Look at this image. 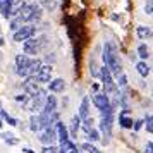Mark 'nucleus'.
<instances>
[{"label":"nucleus","mask_w":153,"mask_h":153,"mask_svg":"<svg viewBox=\"0 0 153 153\" xmlns=\"http://www.w3.org/2000/svg\"><path fill=\"white\" fill-rule=\"evenodd\" d=\"M86 134H88V139H90L91 143H93V141H98V139H100V132L97 131V129H95V127H91L90 131L86 132Z\"/></svg>","instance_id":"nucleus-31"},{"label":"nucleus","mask_w":153,"mask_h":153,"mask_svg":"<svg viewBox=\"0 0 153 153\" xmlns=\"http://www.w3.org/2000/svg\"><path fill=\"white\" fill-rule=\"evenodd\" d=\"M17 17L22 22H29V21H40L42 19V7L38 4H24V7L19 10Z\"/></svg>","instance_id":"nucleus-2"},{"label":"nucleus","mask_w":153,"mask_h":153,"mask_svg":"<svg viewBox=\"0 0 153 153\" xmlns=\"http://www.w3.org/2000/svg\"><path fill=\"white\" fill-rule=\"evenodd\" d=\"M22 88H24V91H26V95H28V97H35V95L40 93V86H38V83L35 81V77H29V76L24 77Z\"/></svg>","instance_id":"nucleus-7"},{"label":"nucleus","mask_w":153,"mask_h":153,"mask_svg":"<svg viewBox=\"0 0 153 153\" xmlns=\"http://www.w3.org/2000/svg\"><path fill=\"white\" fill-rule=\"evenodd\" d=\"M0 12L4 19H10V0H0Z\"/></svg>","instance_id":"nucleus-22"},{"label":"nucleus","mask_w":153,"mask_h":153,"mask_svg":"<svg viewBox=\"0 0 153 153\" xmlns=\"http://www.w3.org/2000/svg\"><path fill=\"white\" fill-rule=\"evenodd\" d=\"M102 59H103L105 65L108 67L110 74H114V76L122 74V64H120L117 47H115V43H114V42H107L103 45V53H102Z\"/></svg>","instance_id":"nucleus-1"},{"label":"nucleus","mask_w":153,"mask_h":153,"mask_svg":"<svg viewBox=\"0 0 153 153\" xmlns=\"http://www.w3.org/2000/svg\"><path fill=\"white\" fill-rule=\"evenodd\" d=\"M42 153H57V146L55 145H45Z\"/></svg>","instance_id":"nucleus-34"},{"label":"nucleus","mask_w":153,"mask_h":153,"mask_svg":"<svg viewBox=\"0 0 153 153\" xmlns=\"http://www.w3.org/2000/svg\"><path fill=\"white\" fill-rule=\"evenodd\" d=\"M22 153H35L33 150H29V148H22Z\"/></svg>","instance_id":"nucleus-38"},{"label":"nucleus","mask_w":153,"mask_h":153,"mask_svg":"<svg viewBox=\"0 0 153 153\" xmlns=\"http://www.w3.org/2000/svg\"><path fill=\"white\" fill-rule=\"evenodd\" d=\"M0 138L4 139L7 145H10V146H14V145H17V143H19V139L16 138L12 132H2V134H0Z\"/></svg>","instance_id":"nucleus-25"},{"label":"nucleus","mask_w":153,"mask_h":153,"mask_svg":"<svg viewBox=\"0 0 153 153\" xmlns=\"http://www.w3.org/2000/svg\"><path fill=\"white\" fill-rule=\"evenodd\" d=\"M81 148H83V150H86L88 153H103L102 150H98L93 143H83V145H81Z\"/></svg>","instance_id":"nucleus-28"},{"label":"nucleus","mask_w":153,"mask_h":153,"mask_svg":"<svg viewBox=\"0 0 153 153\" xmlns=\"http://www.w3.org/2000/svg\"><path fill=\"white\" fill-rule=\"evenodd\" d=\"M141 127H143V120H134V122H132V129H134V131H139Z\"/></svg>","instance_id":"nucleus-37"},{"label":"nucleus","mask_w":153,"mask_h":153,"mask_svg":"<svg viewBox=\"0 0 153 153\" xmlns=\"http://www.w3.org/2000/svg\"><path fill=\"white\" fill-rule=\"evenodd\" d=\"M108 103H110V100H108V95H105V93H97L93 97V105L97 107L98 110L103 108L105 105H108Z\"/></svg>","instance_id":"nucleus-15"},{"label":"nucleus","mask_w":153,"mask_h":153,"mask_svg":"<svg viewBox=\"0 0 153 153\" xmlns=\"http://www.w3.org/2000/svg\"><path fill=\"white\" fill-rule=\"evenodd\" d=\"M143 153H153V143L152 141H148L145 145V150H143Z\"/></svg>","instance_id":"nucleus-36"},{"label":"nucleus","mask_w":153,"mask_h":153,"mask_svg":"<svg viewBox=\"0 0 153 153\" xmlns=\"http://www.w3.org/2000/svg\"><path fill=\"white\" fill-rule=\"evenodd\" d=\"M136 53L139 55V59H141V60H146V59L150 57V48H148V45H146V43H139Z\"/></svg>","instance_id":"nucleus-24"},{"label":"nucleus","mask_w":153,"mask_h":153,"mask_svg":"<svg viewBox=\"0 0 153 153\" xmlns=\"http://www.w3.org/2000/svg\"><path fill=\"white\" fill-rule=\"evenodd\" d=\"M36 33V28L35 26H21L19 29H16L14 35H12V40L17 43H22L24 40H28L31 36H35Z\"/></svg>","instance_id":"nucleus-5"},{"label":"nucleus","mask_w":153,"mask_h":153,"mask_svg":"<svg viewBox=\"0 0 153 153\" xmlns=\"http://www.w3.org/2000/svg\"><path fill=\"white\" fill-rule=\"evenodd\" d=\"M72 153H81V152H77V150H76V152H72Z\"/></svg>","instance_id":"nucleus-40"},{"label":"nucleus","mask_w":153,"mask_h":153,"mask_svg":"<svg viewBox=\"0 0 153 153\" xmlns=\"http://www.w3.org/2000/svg\"><path fill=\"white\" fill-rule=\"evenodd\" d=\"M136 35H138L139 40H150L152 38V28L150 26H138Z\"/></svg>","instance_id":"nucleus-18"},{"label":"nucleus","mask_w":153,"mask_h":153,"mask_svg":"<svg viewBox=\"0 0 153 153\" xmlns=\"http://www.w3.org/2000/svg\"><path fill=\"white\" fill-rule=\"evenodd\" d=\"M29 62H31V55H28V53H17L16 55V67L17 69H28Z\"/></svg>","instance_id":"nucleus-14"},{"label":"nucleus","mask_w":153,"mask_h":153,"mask_svg":"<svg viewBox=\"0 0 153 153\" xmlns=\"http://www.w3.org/2000/svg\"><path fill=\"white\" fill-rule=\"evenodd\" d=\"M52 72H53V67H52V65H43L42 64L40 71L36 72V76H35V81L40 83V84L48 83L50 79H52Z\"/></svg>","instance_id":"nucleus-6"},{"label":"nucleus","mask_w":153,"mask_h":153,"mask_svg":"<svg viewBox=\"0 0 153 153\" xmlns=\"http://www.w3.org/2000/svg\"><path fill=\"white\" fill-rule=\"evenodd\" d=\"M45 38H28V40H24L22 42V50H24V53H28V55H36L40 50H42V47L45 45Z\"/></svg>","instance_id":"nucleus-3"},{"label":"nucleus","mask_w":153,"mask_h":153,"mask_svg":"<svg viewBox=\"0 0 153 153\" xmlns=\"http://www.w3.org/2000/svg\"><path fill=\"white\" fill-rule=\"evenodd\" d=\"M117 88H126V86H127V76H126L124 72H122V74H119L117 76Z\"/></svg>","instance_id":"nucleus-32"},{"label":"nucleus","mask_w":153,"mask_h":153,"mask_svg":"<svg viewBox=\"0 0 153 153\" xmlns=\"http://www.w3.org/2000/svg\"><path fill=\"white\" fill-rule=\"evenodd\" d=\"M153 12V0H148L146 2V5H145V14L146 16H152Z\"/></svg>","instance_id":"nucleus-35"},{"label":"nucleus","mask_w":153,"mask_h":153,"mask_svg":"<svg viewBox=\"0 0 153 153\" xmlns=\"http://www.w3.org/2000/svg\"><path fill=\"white\" fill-rule=\"evenodd\" d=\"M0 117L4 119V120H5V122H7L9 126H17V124H19V120H17V119L10 117V115H9L7 112H5V110H2V108H0Z\"/></svg>","instance_id":"nucleus-27"},{"label":"nucleus","mask_w":153,"mask_h":153,"mask_svg":"<svg viewBox=\"0 0 153 153\" xmlns=\"http://www.w3.org/2000/svg\"><path fill=\"white\" fill-rule=\"evenodd\" d=\"M77 115L81 119L88 117L90 115V98L88 97H83V100H81V105H79V112H77Z\"/></svg>","instance_id":"nucleus-16"},{"label":"nucleus","mask_w":153,"mask_h":153,"mask_svg":"<svg viewBox=\"0 0 153 153\" xmlns=\"http://www.w3.org/2000/svg\"><path fill=\"white\" fill-rule=\"evenodd\" d=\"M22 26V21L17 17V16H14V17H10V29L12 31H16V29H19Z\"/></svg>","instance_id":"nucleus-30"},{"label":"nucleus","mask_w":153,"mask_h":153,"mask_svg":"<svg viewBox=\"0 0 153 153\" xmlns=\"http://www.w3.org/2000/svg\"><path fill=\"white\" fill-rule=\"evenodd\" d=\"M53 129H55L57 139H59L60 143H62V141H65V139H71L69 138V132H67V127L64 126V122H60V119H59L55 124H53Z\"/></svg>","instance_id":"nucleus-9"},{"label":"nucleus","mask_w":153,"mask_h":153,"mask_svg":"<svg viewBox=\"0 0 153 153\" xmlns=\"http://www.w3.org/2000/svg\"><path fill=\"white\" fill-rule=\"evenodd\" d=\"M38 5L43 7L45 10H48V12H53L59 4H57V0H38Z\"/></svg>","instance_id":"nucleus-23"},{"label":"nucleus","mask_w":153,"mask_h":153,"mask_svg":"<svg viewBox=\"0 0 153 153\" xmlns=\"http://www.w3.org/2000/svg\"><path fill=\"white\" fill-rule=\"evenodd\" d=\"M79 129H81V117L79 115H74L72 117V120H71V127L67 129V132H69V138H77V132H79Z\"/></svg>","instance_id":"nucleus-12"},{"label":"nucleus","mask_w":153,"mask_h":153,"mask_svg":"<svg viewBox=\"0 0 153 153\" xmlns=\"http://www.w3.org/2000/svg\"><path fill=\"white\" fill-rule=\"evenodd\" d=\"M2 127H4V119L0 117V129H2Z\"/></svg>","instance_id":"nucleus-39"},{"label":"nucleus","mask_w":153,"mask_h":153,"mask_svg":"<svg viewBox=\"0 0 153 153\" xmlns=\"http://www.w3.org/2000/svg\"><path fill=\"white\" fill-rule=\"evenodd\" d=\"M98 77H100L102 84L112 83V74H110V71H108V67H107V65H103L102 69L98 71Z\"/></svg>","instance_id":"nucleus-20"},{"label":"nucleus","mask_w":153,"mask_h":153,"mask_svg":"<svg viewBox=\"0 0 153 153\" xmlns=\"http://www.w3.org/2000/svg\"><path fill=\"white\" fill-rule=\"evenodd\" d=\"M40 67H42V60L40 59H31V62H29V65H28V76L29 77H35L36 76V72L40 71ZM26 76V77H28Z\"/></svg>","instance_id":"nucleus-17"},{"label":"nucleus","mask_w":153,"mask_h":153,"mask_svg":"<svg viewBox=\"0 0 153 153\" xmlns=\"http://www.w3.org/2000/svg\"><path fill=\"white\" fill-rule=\"evenodd\" d=\"M57 110V98L53 95H47L45 98V103L42 107V112L43 114H52V112Z\"/></svg>","instance_id":"nucleus-10"},{"label":"nucleus","mask_w":153,"mask_h":153,"mask_svg":"<svg viewBox=\"0 0 153 153\" xmlns=\"http://www.w3.org/2000/svg\"><path fill=\"white\" fill-rule=\"evenodd\" d=\"M143 126L146 127V131L150 132V134L153 132V119H152V114H148V115H146V119L143 120Z\"/></svg>","instance_id":"nucleus-29"},{"label":"nucleus","mask_w":153,"mask_h":153,"mask_svg":"<svg viewBox=\"0 0 153 153\" xmlns=\"http://www.w3.org/2000/svg\"><path fill=\"white\" fill-rule=\"evenodd\" d=\"M29 129H31L33 132L42 131V124H40V119H38V115H31V119H29Z\"/></svg>","instance_id":"nucleus-26"},{"label":"nucleus","mask_w":153,"mask_h":153,"mask_svg":"<svg viewBox=\"0 0 153 153\" xmlns=\"http://www.w3.org/2000/svg\"><path fill=\"white\" fill-rule=\"evenodd\" d=\"M24 4H26V0H10V17L19 14V10L24 7Z\"/></svg>","instance_id":"nucleus-19"},{"label":"nucleus","mask_w":153,"mask_h":153,"mask_svg":"<svg viewBox=\"0 0 153 153\" xmlns=\"http://www.w3.org/2000/svg\"><path fill=\"white\" fill-rule=\"evenodd\" d=\"M40 141H42L43 145H55V141H57L55 129H53V127H45L43 134L40 136Z\"/></svg>","instance_id":"nucleus-8"},{"label":"nucleus","mask_w":153,"mask_h":153,"mask_svg":"<svg viewBox=\"0 0 153 153\" xmlns=\"http://www.w3.org/2000/svg\"><path fill=\"white\" fill-rule=\"evenodd\" d=\"M136 71L141 77H148L150 76V65L146 64V60H141V62L136 64Z\"/></svg>","instance_id":"nucleus-21"},{"label":"nucleus","mask_w":153,"mask_h":153,"mask_svg":"<svg viewBox=\"0 0 153 153\" xmlns=\"http://www.w3.org/2000/svg\"><path fill=\"white\" fill-rule=\"evenodd\" d=\"M112 126H114V115H110V117H102V120H100V132L105 136V138L102 139L103 145H108V143H110Z\"/></svg>","instance_id":"nucleus-4"},{"label":"nucleus","mask_w":153,"mask_h":153,"mask_svg":"<svg viewBox=\"0 0 153 153\" xmlns=\"http://www.w3.org/2000/svg\"><path fill=\"white\" fill-rule=\"evenodd\" d=\"M48 83H50L48 91H52V93H62L64 88H65V81H64L62 77H57V79H50Z\"/></svg>","instance_id":"nucleus-13"},{"label":"nucleus","mask_w":153,"mask_h":153,"mask_svg":"<svg viewBox=\"0 0 153 153\" xmlns=\"http://www.w3.org/2000/svg\"><path fill=\"white\" fill-rule=\"evenodd\" d=\"M90 72L93 77H98V69H97V64L95 60H90Z\"/></svg>","instance_id":"nucleus-33"},{"label":"nucleus","mask_w":153,"mask_h":153,"mask_svg":"<svg viewBox=\"0 0 153 153\" xmlns=\"http://www.w3.org/2000/svg\"><path fill=\"white\" fill-rule=\"evenodd\" d=\"M129 108H124V110L119 114V124H120V127H124V129H132V117H127V114H129Z\"/></svg>","instance_id":"nucleus-11"}]
</instances>
